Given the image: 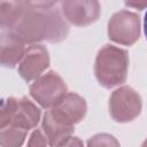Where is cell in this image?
Masks as SVG:
<instances>
[{
    "instance_id": "1",
    "label": "cell",
    "mask_w": 147,
    "mask_h": 147,
    "mask_svg": "<svg viewBox=\"0 0 147 147\" xmlns=\"http://www.w3.org/2000/svg\"><path fill=\"white\" fill-rule=\"evenodd\" d=\"M144 32H145V36H146V39H147V11H146L145 18H144Z\"/></svg>"
}]
</instances>
